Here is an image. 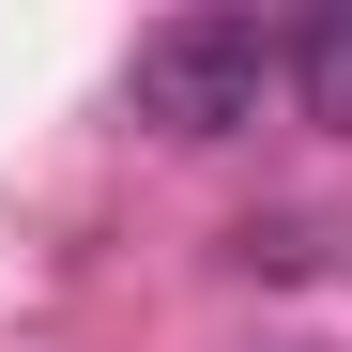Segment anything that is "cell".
I'll list each match as a JSON object with an SVG mask.
<instances>
[{
	"mask_svg": "<svg viewBox=\"0 0 352 352\" xmlns=\"http://www.w3.org/2000/svg\"><path fill=\"white\" fill-rule=\"evenodd\" d=\"M261 92H291V31H261V16H153L123 62V107L153 138H245Z\"/></svg>",
	"mask_w": 352,
	"mask_h": 352,
	"instance_id": "cell-1",
	"label": "cell"
},
{
	"mask_svg": "<svg viewBox=\"0 0 352 352\" xmlns=\"http://www.w3.org/2000/svg\"><path fill=\"white\" fill-rule=\"evenodd\" d=\"M291 107H307V123H352V0H322V16L291 31Z\"/></svg>",
	"mask_w": 352,
	"mask_h": 352,
	"instance_id": "cell-2",
	"label": "cell"
}]
</instances>
